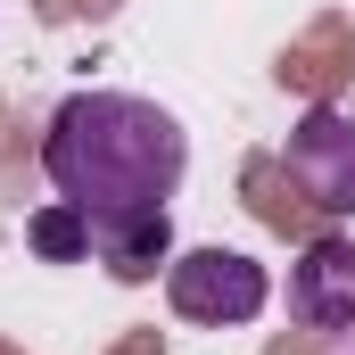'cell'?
<instances>
[{"mask_svg": "<svg viewBox=\"0 0 355 355\" xmlns=\"http://www.w3.org/2000/svg\"><path fill=\"white\" fill-rule=\"evenodd\" d=\"M42 174L67 207L91 215V240L116 223H149L190 174V132L141 91H75L42 132Z\"/></svg>", "mask_w": 355, "mask_h": 355, "instance_id": "cell-1", "label": "cell"}, {"mask_svg": "<svg viewBox=\"0 0 355 355\" xmlns=\"http://www.w3.org/2000/svg\"><path fill=\"white\" fill-rule=\"evenodd\" d=\"M281 174L297 182L306 207L322 215H355V107L347 99H314L289 141H281Z\"/></svg>", "mask_w": 355, "mask_h": 355, "instance_id": "cell-2", "label": "cell"}, {"mask_svg": "<svg viewBox=\"0 0 355 355\" xmlns=\"http://www.w3.org/2000/svg\"><path fill=\"white\" fill-rule=\"evenodd\" d=\"M166 297H174L182 322H207V331H223V322H257L272 297V281L257 257H240V248H190L166 265Z\"/></svg>", "mask_w": 355, "mask_h": 355, "instance_id": "cell-3", "label": "cell"}, {"mask_svg": "<svg viewBox=\"0 0 355 355\" xmlns=\"http://www.w3.org/2000/svg\"><path fill=\"white\" fill-rule=\"evenodd\" d=\"M289 314L314 339H355V240H314L289 265Z\"/></svg>", "mask_w": 355, "mask_h": 355, "instance_id": "cell-4", "label": "cell"}, {"mask_svg": "<svg viewBox=\"0 0 355 355\" xmlns=\"http://www.w3.org/2000/svg\"><path fill=\"white\" fill-rule=\"evenodd\" d=\"M91 257L116 272V281H149L157 265H174V223H166V215H149V223H116V232L91 240Z\"/></svg>", "mask_w": 355, "mask_h": 355, "instance_id": "cell-5", "label": "cell"}, {"mask_svg": "<svg viewBox=\"0 0 355 355\" xmlns=\"http://www.w3.org/2000/svg\"><path fill=\"white\" fill-rule=\"evenodd\" d=\"M25 240H33V257H50V265H83L91 257V215L67 207V198H50V207L25 223Z\"/></svg>", "mask_w": 355, "mask_h": 355, "instance_id": "cell-6", "label": "cell"}]
</instances>
